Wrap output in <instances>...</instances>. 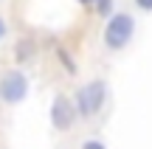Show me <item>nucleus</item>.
<instances>
[{
    "instance_id": "nucleus-7",
    "label": "nucleus",
    "mask_w": 152,
    "mask_h": 149,
    "mask_svg": "<svg viewBox=\"0 0 152 149\" xmlns=\"http://www.w3.org/2000/svg\"><path fill=\"white\" fill-rule=\"evenodd\" d=\"M31 56V42H20L17 45V59H28Z\"/></svg>"
},
{
    "instance_id": "nucleus-3",
    "label": "nucleus",
    "mask_w": 152,
    "mask_h": 149,
    "mask_svg": "<svg viewBox=\"0 0 152 149\" xmlns=\"http://www.w3.org/2000/svg\"><path fill=\"white\" fill-rule=\"evenodd\" d=\"M28 87H31L28 76L23 71H17V68H11V71H6L0 76V101L3 104H20V101H26Z\"/></svg>"
},
{
    "instance_id": "nucleus-1",
    "label": "nucleus",
    "mask_w": 152,
    "mask_h": 149,
    "mask_svg": "<svg viewBox=\"0 0 152 149\" xmlns=\"http://www.w3.org/2000/svg\"><path fill=\"white\" fill-rule=\"evenodd\" d=\"M104 101H107V82H104V79H90V82H85L73 96L76 116L90 121V118H96L99 113L104 110Z\"/></svg>"
},
{
    "instance_id": "nucleus-2",
    "label": "nucleus",
    "mask_w": 152,
    "mask_h": 149,
    "mask_svg": "<svg viewBox=\"0 0 152 149\" xmlns=\"http://www.w3.org/2000/svg\"><path fill=\"white\" fill-rule=\"evenodd\" d=\"M132 34H135V20H132L127 11L107 17V25H104V45L107 51H124L132 42Z\"/></svg>"
},
{
    "instance_id": "nucleus-8",
    "label": "nucleus",
    "mask_w": 152,
    "mask_h": 149,
    "mask_svg": "<svg viewBox=\"0 0 152 149\" xmlns=\"http://www.w3.org/2000/svg\"><path fill=\"white\" fill-rule=\"evenodd\" d=\"M135 6L144 9V11H152V0H135Z\"/></svg>"
},
{
    "instance_id": "nucleus-10",
    "label": "nucleus",
    "mask_w": 152,
    "mask_h": 149,
    "mask_svg": "<svg viewBox=\"0 0 152 149\" xmlns=\"http://www.w3.org/2000/svg\"><path fill=\"white\" fill-rule=\"evenodd\" d=\"M79 3H82V6H93L96 0H79Z\"/></svg>"
},
{
    "instance_id": "nucleus-9",
    "label": "nucleus",
    "mask_w": 152,
    "mask_h": 149,
    "mask_svg": "<svg viewBox=\"0 0 152 149\" xmlns=\"http://www.w3.org/2000/svg\"><path fill=\"white\" fill-rule=\"evenodd\" d=\"M3 37H6V20L0 17V39H3Z\"/></svg>"
},
{
    "instance_id": "nucleus-4",
    "label": "nucleus",
    "mask_w": 152,
    "mask_h": 149,
    "mask_svg": "<svg viewBox=\"0 0 152 149\" xmlns=\"http://www.w3.org/2000/svg\"><path fill=\"white\" fill-rule=\"evenodd\" d=\"M76 121H79V116H76L73 99H68L65 93H56L54 101H51V127L59 129V132H68Z\"/></svg>"
},
{
    "instance_id": "nucleus-5",
    "label": "nucleus",
    "mask_w": 152,
    "mask_h": 149,
    "mask_svg": "<svg viewBox=\"0 0 152 149\" xmlns=\"http://www.w3.org/2000/svg\"><path fill=\"white\" fill-rule=\"evenodd\" d=\"M96 11L99 14H104V17H110V11H113V0H96Z\"/></svg>"
},
{
    "instance_id": "nucleus-6",
    "label": "nucleus",
    "mask_w": 152,
    "mask_h": 149,
    "mask_svg": "<svg viewBox=\"0 0 152 149\" xmlns=\"http://www.w3.org/2000/svg\"><path fill=\"white\" fill-rule=\"evenodd\" d=\"M79 149H107V144H104V141H99V138H87V141H82Z\"/></svg>"
}]
</instances>
